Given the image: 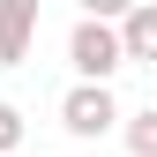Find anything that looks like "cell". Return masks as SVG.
I'll list each match as a JSON object with an SVG mask.
<instances>
[{
    "instance_id": "cell-4",
    "label": "cell",
    "mask_w": 157,
    "mask_h": 157,
    "mask_svg": "<svg viewBox=\"0 0 157 157\" xmlns=\"http://www.w3.org/2000/svg\"><path fill=\"white\" fill-rule=\"evenodd\" d=\"M37 37V0H0V67H23Z\"/></svg>"
},
{
    "instance_id": "cell-7",
    "label": "cell",
    "mask_w": 157,
    "mask_h": 157,
    "mask_svg": "<svg viewBox=\"0 0 157 157\" xmlns=\"http://www.w3.org/2000/svg\"><path fill=\"white\" fill-rule=\"evenodd\" d=\"M127 8H135V0H82V15H97V23H120Z\"/></svg>"
},
{
    "instance_id": "cell-3",
    "label": "cell",
    "mask_w": 157,
    "mask_h": 157,
    "mask_svg": "<svg viewBox=\"0 0 157 157\" xmlns=\"http://www.w3.org/2000/svg\"><path fill=\"white\" fill-rule=\"evenodd\" d=\"M120 52H127V67H157V0H135V8L120 15Z\"/></svg>"
},
{
    "instance_id": "cell-2",
    "label": "cell",
    "mask_w": 157,
    "mask_h": 157,
    "mask_svg": "<svg viewBox=\"0 0 157 157\" xmlns=\"http://www.w3.org/2000/svg\"><path fill=\"white\" fill-rule=\"evenodd\" d=\"M60 127L75 135V142H97V135H112L120 127V105H112V90L105 82H75L60 97Z\"/></svg>"
},
{
    "instance_id": "cell-5",
    "label": "cell",
    "mask_w": 157,
    "mask_h": 157,
    "mask_svg": "<svg viewBox=\"0 0 157 157\" xmlns=\"http://www.w3.org/2000/svg\"><path fill=\"white\" fill-rule=\"evenodd\" d=\"M120 135H127V150H135V157H157V105L127 112V127H120Z\"/></svg>"
},
{
    "instance_id": "cell-1",
    "label": "cell",
    "mask_w": 157,
    "mask_h": 157,
    "mask_svg": "<svg viewBox=\"0 0 157 157\" xmlns=\"http://www.w3.org/2000/svg\"><path fill=\"white\" fill-rule=\"evenodd\" d=\"M67 60H75V75H82V82H112V75L127 67L120 30L97 23V15H82V23H75V37H67Z\"/></svg>"
},
{
    "instance_id": "cell-6",
    "label": "cell",
    "mask_w": 157,
    "mask_h": 157,
    "mask_svg": "<svg viewBox=\"0 0 157 157\" xmlns=\"http://www.w3.org/2000/svg\"><path fill=\"white\" fill-rule=\"evenodd\" d=\"M15 150H23V112L0 97V157H15Z\"/></svg>"
}]
</instances>
